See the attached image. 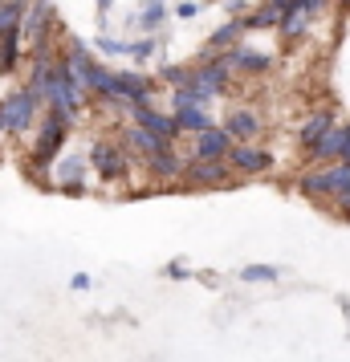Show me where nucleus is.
I'll return each instance as SVG.
<instances>
[{
    "label": "nucleus",
    "mask_w": 350,
    "mask_h": 362,
    "mask_svg": "<svg viewBox=\"0 0 350 362\" xmlns=\"http://www.w3.org/2000/svg\"><path fill=\"white\" fill-rule=\"evenodd\" d=\"M69 118H62V115H45L41 122H37V139H33V147H29V155H25V171L33 175V183L37 187H49V175L53 171V163L62 159V151H66V139H69Z\"/></svg>",
    "instance_id": "1"
},
{
    "label": "nucleus",
    "mask_w": 350,
    "mask_h": 362,
    "mask_svg": "<svg viewBox=\"0 0 350 362\" xmlns=\"http://www.w3.org/2000/svg\"><path fill=\"white\" fill-rule=\"evenodd\" d=\"M86 159L94 167V175L106 183H122L131 175V151L122 147L118 139H110V134H98L90 143V151H86Z\"/></svg>",
    "instance_id": "2"
},
{
    "label": "nucleus",
    "mask_w": 350,
    "mask_h": 362,
    "mask_svg": "<svg viewBox=\"0 0 350 362\" xmlns=\"http://www.w3.org/2000/svg\"><path fill=\"white\" fill-rule=\"evenodd\" d=\"M228 86H233V66L224 57H204L200 66H192L187 90H192V98L200 102V106H208L220 94H228Z\"/></svg>",
    "instance_id": "3"
},
{
    "label": "nucleus",
    "mask_w": 350,
    "mask_h": 362,
    "mask_svg": "<svg viewBox=\"0 0 350 362\" xmlns=\"http://www.w3.org/2000/svg\"><path fill=\"white\" fill-rule=\"evenodd\" d=\"M41 106L45 102L29 94V90H17V94H8V98L0 102V134H29V127H37V115H41Z\"/></svg>",
    "instance_id": "4"
},
{
    "label": "nucleus",
    "mask_w": 350,
    "mask_h": 362,
    "mask_svg": "<svg viewBox=\"0 0 350 362\" xmlns=\"http://www.w3.org/2000/svg\"><path fill=\"white\" fill-rule=\"evenodd\" d=\"M53 29H57V8L49 0H29V13H25V25H21V41L25 49L37 53V49H53Z\"/></svg>",
    "instance_id": "5"
},
{
    "label": "nucleus",
    "mask_w": 350,
    "mask_h": 362,
    "mask_svg": "<svg viewBox=\"0 0 350 362\" xmlns=\"http://www.w3.org/2000/svg\"><path fill=\"white\" fill-rule=\"evenodd\" d=\"M224 183H233L228 159H187L180 187L184 192H212V187H224Z\"/></svg>",
    "instance_id": "6"
},
{
    "label": "nucleus",
    "mask_w": 350,
    "mask_h": 362,
    "mask_svg": "<svg viewBox=\"0 0 350 362\" xmlns=\"http://www.w3.org/2000/svg\"><path fill=\"white\" fill-rule=\"evenodd\" d=\"M184 167H187V159H180L175 151H159V155L143 159V171H147V180L155 183V192H184V187H180Z\"/></svg>",
    "instance_id": "7"
},
{
    "label": "nucleus",
    "mask_w": 350,
    "mask_h": 362,
    "mask_svg": "<svg viewBox=\"0 0 350 362\" xmlns=\"http://www.w3.org/2000/svg\"><path fill=\"white\" fill-rule=\"evenodd\" d=\"M86 167H90V159L86 155H62L57 163H53V187L57 192H66V196H82L86 192Z\"/></svg>",
    "instance_id": "8"
},
{
    "label": "nucleus",
    "mask_w": 350,
    "mask_h": 362,
    "mask_svg": "<svg viewBox=\"0 0 350 362\" xmlns=\"http://www.w3.org/2000/svg\"><path fill=\"white\" fill-rule=\"evenodd\" d=\"M131 122H139V127H147L151 134H159L163 143H171L175 147V139H180V122H175V115L171 110H155V106H131Z\"/></svg>",
    "instance_id": "9"
},
{
    "label": "nucleus",
    "mask_w": 350,
    "mask_h": 362,
    "mask_svg": "<svg viewBox=\"0 0 350 362\" xmlns=\"http://www.w3.org/2000/svg\"><path fill=\"white\" fill-rule=\"evenodd\" d=\"M228 167H233V175H265L273 167V155L257 143H236L228 151Z\"/></svg>",
    "instance_id": "10"
},
{
    "label": "nucleus",
    "mask_w": 350,
    "mask_h": 362,
    "mask_svg": "<svg viewBox=\"0 0 350 362\" xmlns=\"http://www.w3.org/2000/svg\"><path fill=\"white\" fill-rule=\"evenodd\" d=\"M118 143L131 151V155H143V159H151V155H159V151H175L171 143H163L159 134H151L147 127H139V122H131V127H122L118 131Z\"/></svg>",
    "instance_id": "11"
},
{
    "label": "nucleus",
    "mask_w": 350,
    "mask_h": 362,
    "mask_svg": "<svg viewBox=\"0 0 350 362\" xmlns=\"http://www.w3.org/2000/svg\"><path fill=\"white\" fill-rule=\"evenodd\" d=\"M346 143H350V122L346 127H334L317 147H310L305 151V159L310 163H317V167H330V163H342V155H346Z\"/></svg>",
    "instance_id": "12"
},
{
    "label": "nucleus",
    "mask_w": 350,
    "mask_h": 362,
    "mask_svg": "<svg viewBox=\"0 0 350 362\" xmlns=\"http://www.w3.org/2000/svg\"><path fill=\"white\" fill-rule=\"evenodd\" d=\"M236 147V139L224 127H212L192 139V159H228V151Z\"/></svg>",
    "instance_id": "13"
},
{
    "label": "nucleus",
    "mask_w": 350,
    "mask_h": 362,
    "mask_svg": "<svg viewBox=\"0 0 350 362\" xmlns=\"http://www.w3.org/2000/svg\"><path fill=\"white\" fill-rule=\"evenodd\" d=\"M151 78L147 74H139V69H131V74H118V102L131 110V106H147L151 102Z\"/></svg>",
    "instance_id": "14"
},
{
    "label": "nucleus",
    "mask_w": 350,
    "mask_h": 362,
    "mask_svg": "<svg viewBox=\"0 0 350 362\" xmlns=\"http://www.w3.org/2000/svg\"><path fill=\"white\" fill-rule=\"evenodd\" d=\"M240 37H245V21H240V17H228V21L216 29V33L208 37L204 57H224V53H233L236 45H240Z\"/></svg>",
    "instance_id": "15"
},
{
    "label": "nucleus",
    "mask_w": 350,
    "mask_h": 362,
    "mask_svg": "<svg viewBox=\"0 0 350 362\" xmlns=\"http://www.w3.org/2000/svg\"><path fill=\"white\" fill-rule=\"evenodd\" d=\"M338 127V118H334V110H314V115L301 122V131H298V143H301V151H310V147H317L326 134Z\"/></svg>",
    "instance_id": "16"
},
{
    "label": "nucleus",
    "mask_w": 350,
    "mask_h": 362,
    "mask_svg": "<svg viewBox=\"0 0 350 362\" xmlns=\"http://www.w3.org/2000/svg\"><path fill=\"white\" fill-rule=\"evenodd\" d=\"M224 131L233 134L236 143H252V139L261 134V115L249 110V106H236L233 115L224 118Z\"/></svg>",
    "instance_id": "17"
},
{
    "label": "nucleus",
    "mask_w": 350,
    "mask_h": 362,
    "mask_svg": "<svg viewBox=\"0 0 350 362\" xmlns=\"http://www.w3.org/2000/svg\"><path fill=\"white\" fill-rule=\"evenodd\" d=\"M224 62L233 66V74H249V78L269 74V66H273V57H269V53H252L249 45H236L233 53H224Z\"/></svg>",
    "instance_id": "18"
},
{
    "label": "nucleus",
    "mask_w": 350,
    "mask_h": 362,
    "mask_svg": "<svg viewBox=\"0 0 350 362\" xmlns=\"http://www.w3.org/2000/svg\"><path fill=\"white\" fill-rule=\"evenodd\" d=\"M25 13H29V0H4V4H0V41L21 33Z\"/></svg>",
    "instance_id": "19"
},
{
    "label": "nucleus",
    "mask_w": 350,
    "mask_h": 362,
    "mask_svg": "<svg viewBox=\"0 0 350 362\" xmlns=\"http://www.w3.org/2000/svg\"><path fill=\"white\" fill-rule=\"evenodd\" d=\"M240 21H245V33H249V29H281L285 13L273 4V0H265L261 8H252L249 17H240Z\"/></svg>",
    "instance_id": "20"
},
{
    "label": "nucleus",
    "mask_w": 350,
    "mask_h": 362,
    "mask_svg": "<svg viewBox=\"0 0 350 362\" xmlns=\"http://www.w3.org/2000/svg\"><path fill=\"white\" fill-rule=\"evenodd\" d=\"M175 122H180V131H184V134H192V139L216 127V122H212V115H208L204 106H192V110H180V115H175Z\"/></svg>",
    "instance_id": "21"
},
{
    "label": "nucleus",
    "mask_w": 350,
    "mask_h": 362,
    "mask_svg": "<svg viewBox=\"0 0 350 362\" xmlns=\"http://www.w3.org/2000/svg\"><path fill=\"white\" fill-rule=\"evenodd\" d=\"M171 17V8H167V0H143V8H139V17H134V25H143L147 33H155L163 21Z\"/></svg>",
    "instance_id": "22"
},
{
    "label": "nucleus",
    "mask_w": 350,
    "mask_h": 362,
    "mask_svg": "<svg viewBox=\"0 0 350 362\" xmlns=\"http://www.w3.org/2000/svg\"><path fill=\"white\" fill-rule=\"evenodd\" d=\"M310 25H314V17H310V13H301V8H293V13H285V21H281V29H277V33H281L285 41H298V37H305Z\"/></svg>",
    "instance_id": "23"
},
{
    "label": "nucleus",
    "mask_w": 350,
    "mask_h": 362,
    "mask_svg": "<svg viewBox=\"0 0 350 362\" xmlns=\"http://www.w3.org/2000/svg\"><path fill=\"white\" fill-rule=\"evenodd\" d=\"M21 49H25L21 33H17V37H4V41H0V74H13V69H17Z\"/></svg>",
    "instance_id": "24"
},
{
    "label": "nucleus",
    "mask_w": 350,
    "mask_h": 362,
    "mask_svg": "<svg viewBox=\"0 0 350 362\" xmlns=\"http://www.w3.org/2000/svg\"><path fill=\"white\" fill-rule=\"evenodd\" d=\"M94 49H98V53H106V57H122V53H127V57H131V49H134V45H131V41H115V37H94Z\"/></svg>",
    "instance_id": "25"
},
{
    "label": "nucleus",
    "mask_w": 350,
    "mask_h": 362,
    "mask_svg": "<svg viewBox=\"0 0 350 362\" xmlns=\"http://www.w3.org/2000/svg\"><path fill=\"white\" fill-rule=\"evenodd\" d=\"M159 78H163L171 90H180V86L192 82V69H187V66H159Z\"/></svg>",
    "instance_id": "26"
},
{
    "label": "nucleus",
    "mask_w": 350,
    "mask_h": 362,
    "mask_svg": "<svg viewBox=\"0 0 350 362\" xmlns=\"http://www.w3.org/2000/svg\"><path fill=\"white\" fill-rule=\"evenodd\" d=\"M281 269H273V264H245L240 269V281H277Z\"/></svg>",
    "instance_id": "27"
},
{
    "label": "nucleus",
    "mask_w": 350,
    "mask_h": 362,
    "mask_svg": "<svg viewBox=\"0 0 350 362\" xmlns=\"http://www.w3.org/2000/svg\"><path fill=\"white\" fill-rule=\"evenodd\" d=\"M192 106H200V102L192 98V90H187V86L171 90V115H180V110H192Z\"/></svg>",
    "instance_id": "28"
},
{
    "label": "nucleus",
    "mask_w": 350,
    "mask_h": 362,
    "mask_svg": "<svg viewBox=\"0 0 350 362\" xmlns=\"http://www.w3.org/2000/svg\"><path fill=\"white\" fill-rule=\"evenodd\" d=\"M134 49H131V57L134 62H151V57H155V45H159V41H155V37H143V41H131Z\"/></svg>",
    "instance_id": "29"
},
{
    "label": "nucleus",
    "mask_w": 350,
    "mask_h": 362,
    "mask_svg": "<svg viewBox=\"0 0 350 362\" xmlns=\"http://www.w3.org/2000/svg\"><path fill=\"white\" fill-rule=\"evenodd\" d=\"M196 13H200V4H196V0H180V4L171 8V17H180V21H192Z\"/></svg>",
    "instance_id": "30"
},
{
    "label": "nucleus",
    "mask_w": 350,
    "mask_h": 362,
    "mask_svg": "<svg viewBox=\"0 0 350 362\" xmlns=\"http://www.w3.org/2000/svg\"><path fill=\"white\" fill-rule=\"evenodd\" d=\"M330 204H334V212H342V216L350 220V183H346V187H342V192H338V196L330 199Z\"/></svg>",
    "instance_id": "31"
},
{
    "label": "nucleus",
    "mask_w": 350,
    "mask_h": 362,
    "mask_svg": "<svg viewBox=\"0 0 350 362\" xmlns=\"http://www.w3.org/2000/svg\"><path fill=\"white\" fill-rule=\"evenodd\" d=\"M69 289H78V293H86V289H90V277H86V273H74V281H69Z\"/></svg>",
    "instance_id": "32"
},
{
    "label": "nucleus",
    "mask_w": 350,
    "mask_h": 362,
    "mask_svg": "<svg viewBox=\"0 0 350 362\" xmlns=\"http://www.w3.org/2000/svg\"><path fill=\"white\" fill-rule=\"evenodd\" d=\"M273 4H277V8H281V13H289V8H298L301 0H273Z\"/></svg>",
    "instance_id": "33"
},
{
    "label": "nucleus",
    "mask_w": 350,
    "mask_h": 362,
    "mask_svg": "<svg viewBox=\"0 0 350 362\" xmlns=\"http://www.w3.org/2000/svg\"><path fill=\"white\" fill-rule=\"evenodd\" d=\"M110 4H115V0H98V13H106V8H110Z\"/></svg>",
    "instance_id": "34"
},
{
    "label": "nucleus",
    "mask_w": 350,
    "mask_h": 362,
    "mask_svg": "<svg viewBox=\"0 0 350 362\" xmlns=\"http://www.w3.org/2000/svg\"><path fill=\"white\" fill-rule=\"evenodd\" d=\"M338 4H342V8H350V0H338Z\"/></svg>",
    "instance_id": "35"
},
{
    "label": "nucleus",
    "mask_w": 350,
    "mask_h": 362,
    "mask_svg": "<svg viewBox=\"0 0 350 362\" xmlns=\"http://www.w3.org/2000/svg\"><path fill=\"white\" fill-rule=\"evenodd\" d=\"M0 4H4V0H0Z\"/></svg>",
    "instance_id": "36"
}]
</instances>
